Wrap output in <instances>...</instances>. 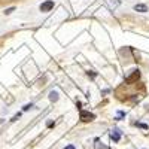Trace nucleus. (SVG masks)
I'll return each mask as SVG.
<instances>
[{
  "label": "nucleus",
  "instance_id": "423d86ee",
  "mask_svg": "<svg viewBox=\"0 0 149 149\" xmlns=\"http://www.w3.org/2000/svg\"><path fill=\"white\" fill-rule=\"evenodd\" d=\"M49 100H51V102H57L58 100V94L55 91H52L51 94H49Z\"/></svg>",
  "mask_w": 149,
  "mask_h": 149
},
{
  "label": "nucleus",
  "instance_id": "6e6552de",
  "mask_svg": "<svg viewBox=\"0 0 149 149\" xmlns=\"http://www.w3.org/2000/svg\"><path fill=\"white\" fill-rule=\"evenodd\" d=\"M137 127H140V128H148V125H145V124H137Z\"/></svg>",
  "mask_w": 149,
  "mask_h": 149
},
{
  "label": "nucleus",
  "instance_id": "7ed1b4c3",
  "mask_svg": "<svg viewBox=\"0 0 149 149\" xmlns=\"http://www.w3.org/2000/svg\"><path fill=\"white\" fill-rule=\"evenodd\" d=\"M139 78H140V72H139V70H133V74H131V76H128V78L125 79V82H127V84H130V82L137 81Z\"/></svg>",
  "mask_w": 149,
  "mask_h": 149
},
{
  "label": "nucleus",
  "instance_id": "20e7f679",
  "mask_svg": "<svg viewBox=\"0 0 149 149\" xmlns=\"http://www.w3.org/2000/svg\"><path fill=\"white\" fill-rule=\"evenodd\" d=\"M110 139L113 140L115 143L119 142V140H121V133H119V130H112V133H110Z\"/></svg>",
  "mask_w": 149,
  "mask_h": 149
},
{
  "label": "nucleus",
  "instance_id": "9d476101",
  "mask_svg": "<svg viewBox=\"0 0 149 149\" xmlns=\"http://www.w3.org/2000/svg\"><path fill=\"white\" fill-rule=\"evenodd\" d=\"M64 149H74V146H73V145H67Z\"/></svg>",
  "mask_w": 149,
  "mask_h": 149
},
{
  "label": "nucleus",
  "instance_id": "39448f33",
  "mask_svg": "<svg viewBox=\"0 0 149 149\" xmlns=\"http://www.w3.org/2000/svg\"><path fill=\"white\" fill-rule=\"evenodd\" d=\"M134 10H137V12H148V6L146 5H136Z\"/></svg>",
  "mask_w": 149,
  "mask_h": 149
},
{
  "label": "nucleus",
  "instance_id": "0eeeda50",
  "mask_svg": "<svg viewBox=\"0 0 149 149\" xmlns=\"http://www.w3.org/2000/svg\"><path fill=\"white\" fill-rule=\"evenodd\" d=\"M14 9H15V8H9V9H6V10H5V14H6V15L10 14V12H14Z\"/></svg>",
  "mask_w": 149,
  "mask_h": 149
},
{
  "label": "nucleus",
  "instance_id": "1a4fd4ad",
  "mask_svg": "<svg viewBox=\"0 0 149 149\" xmlns=\"http://www.w3.org/2000/svg\"><path fill=\"white\" fill-rule=\"evenodd\" d=\"M30 107H33V104H27V106H24V110H29Z\"/></svg>",
  "mask_w": 149,
  "mask_h": 149
},
{
  "label": "nucleus",
  "instance_id": "f257e3e1",
  "mask_svg": "<svg viewBox=\"0 0 149 149\" xmlns=\"http://www.w3.org/2000/svg\"><path fill=\"white\" fill-rule=\"evenodd\" d=\"M79 118H81L82 122H90V121H93L95 118V115L94 113H90V112H86V110H81Z\"/></svg>",
  "mask_w": 149,
  "mask_h": 149
},
{
  "label": "nucleus",
  "instance_id": "f03ea898",
  "mask_svg": "<svg viewBox=\"0 0 149 149\" xmlns=\"http://www.w3.org/2000/svg\"><path fill=\"white\" fill-rule=\"evenodd\" d=\"M51 9H54V0H46L40 5V10L42 12H49Z\"/></svg>",
  "mask_w": 149,
  "mask_h": 149
}]
</instances>
